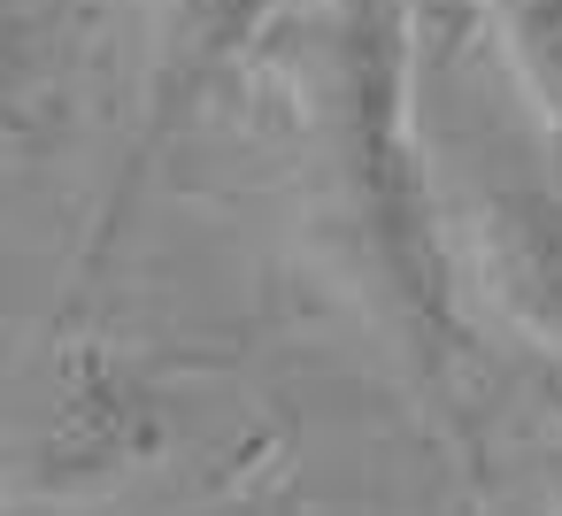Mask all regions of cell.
Wrapping results in <instances>:
<instances>
[{
	"instance_id": "6da1fadb",
	"label": "cell",
	"mask_w": 562,
	"mask_h": 516,
	"mask_svg": "<svg viewBox=\"0 0 562 516\" xmlns=\"http://www.w3.org/2000/svg\"><path fill=\"white\" fill-rule=\"evenodd\" d=\"M416 86L424 63L408 0H331L308 109L324 239L408 393L454 416L470 378V309H462V255L416 139Z\"/></svg>"
},
{
	"instance_id": "7a4b0ae2",
	"label": "cell",
	"mask_w": 562,
	"mask_h": 516,
	"mask_svg": "<svg viewBox=\"0 0 562 516\" xmlns=\"http://www.w3.org/2000/svg\"><path fill=\"white\" fill-rule=\"evenodd\" d=\"M285 0H162L155 9V40H147V70H139V109H132V139L124 162L101 186V209L86 224V255H78V293L101 285V270L116 262V247L132 239L162 162L178 155V139L201 124V109L232 86V70L255 55V40L278 24Z\"/></svg>"
},
{
	"instance_id": "3957f363",
	"label": "cell",
	"mask_w": 562,
	"mask_h": 516,
	"mask_svg": "<svg viewBox=\"0 0 562 516\" xmlns=\"http://www.w3.org/2000/svg\"><path fill=\"white\" fill-rule=\"evenodd\" d=\"M178 393L116 355V347H70L63 378H55V408L40 431L16 439V455L0 462V493L24 508H78L116 493L124 478L155 470L178 439Z\"/></svg>"
},
{
	"instance_id": "277c9868",
	"label": "cell",
	"mask_w": 562,
	"mask_h": 516,
	"mask_svg": "<svg viewBox=\"0 0 562 516\" xmlns=\"http://www.w3.org/2000/svg\"><path fill=\"white\" fill-rule=\"evenodd\" d=\"M462 285L493 301L531 347H562V186L485 178L462 209Z\"/></svg>"
},
{
	"instance_id": "5b68a950",
	"label": "cell",
	"mask_w": 562,
	"mask_h": 516,
	"mask_svg": "<svg viewBox=\"0 0 562 516\" xmlns=\"http://www.w3.org/2000/svg\"><path fill=\"white\" fill-rule=\"evenodd\" d=\"M78 24L63 0H0V162L55 139L70 101Z\"/></svg>"
},
{
	"instance_id": "8992f818",
	"label": "cell",
	"mask_w": 562,
	"mask_h": 516,
	"mask_svg": "<svg viewBox=\"0 0 562 516\" xmlns=\"http://www.w3.org/2000/svg\"><path fill=\"white\" fill-rule=\"evenodd\" d=\"M493 47H501L539 139L562 162V0H501L493 9Z\"/></svg>"
},
{
	"instance_id": "52a82bcc",
	"label": "cell",
	"mask_w": 562,
	"mask_h": 516,
	"mask_svg": "<svg viewBox=\"0 0 562 516\" xmlns=\"http://www.w3.org/2000/svg\"><path fill=\"white\" fill-rule=\"evenodd\" d=\"M501 0H408V24H416V63L424 78H447L462 63V47L493 24Z\"/></svg>"
},
{
	"instance_id": "ba28073f",
	"label": "cell",
	"mask_w": 562,
	"mask_h": 516,
	"mask_svg": "<svg viewBox=\"0 0 562 516\" xmlns=\"http://www.w3.org/2000/svg\"><path fill=\"white\" fill-rule=\"evenodd\" d=\"M547 501H554V516H562V447H554V462H547Z\"/></svg>"
},
{
	"instance_id": "9c48e42d",
	"label": "cell",
	"mask_w": 562,
	"mask_h": 516,
	"mask_svg": "<svg viewBox=\"0 0 562 516\" xmlns=\"http://www.w3.org/2000/svg\"><path fill=\"white\" fill-rule=\"evenodd\" d=\"M209 516H232V508H209Z\"/></svg>"
}]
</instances>
